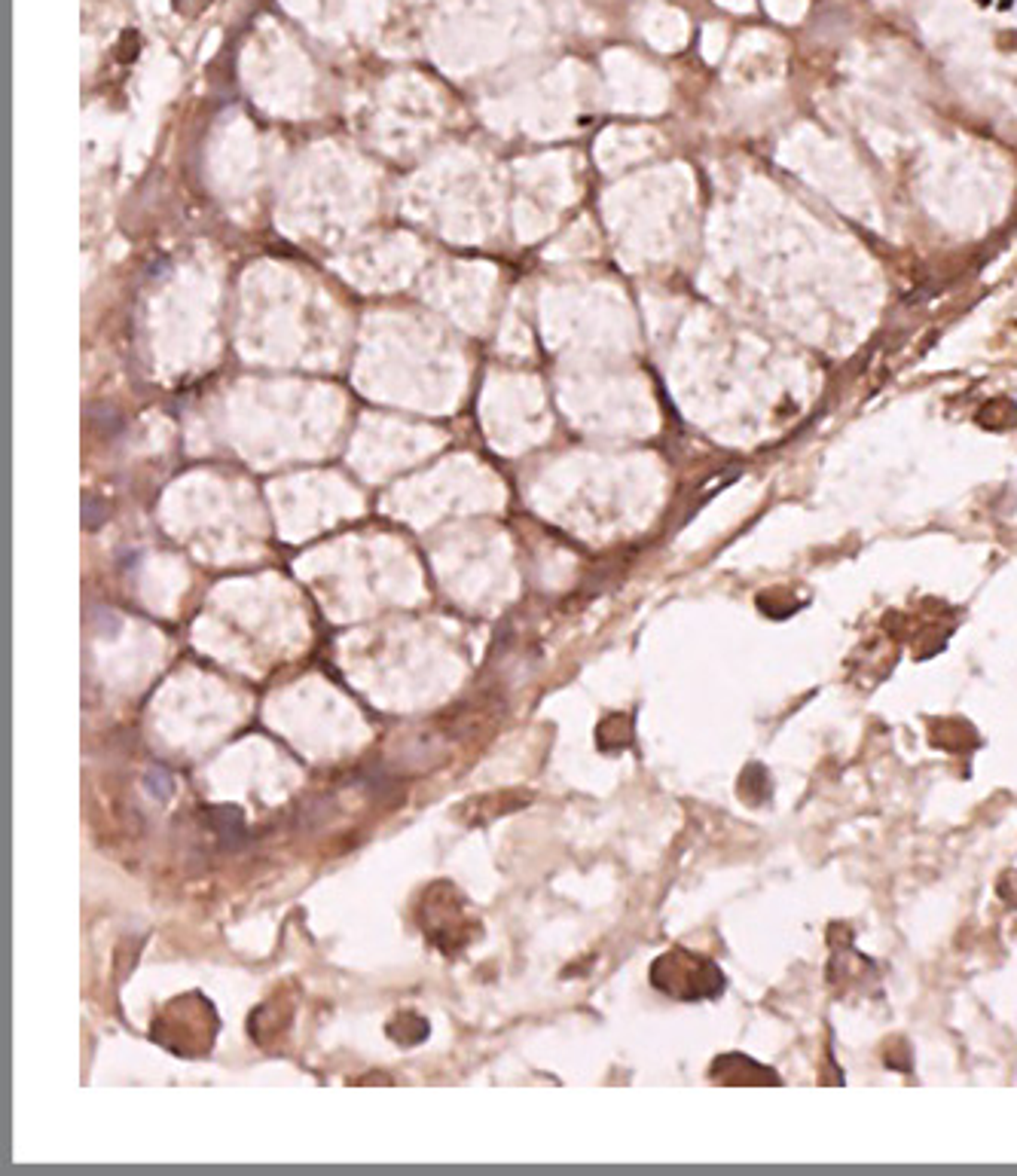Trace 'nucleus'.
<instances>
[{
  "label": "nucleus",
  "mask_w": 1017,
  "mask_h": 1176,
  "mask_svg": "<svg viewBox=\"0 0 1017 1176\" xmlns=\"http://www.w3.org/2000/svg\"><path fill=\"white\" fill-rule=\"evenodd\" d=\"M651 984L666 996L694 1002V1000H709V996L721 993L724 978L721 972H718V965L703 960V956L687 953V951H670L654 960Z\"/></svg>",
  "instance_id": "f257e3e1"
},
{
  "label": "nucleus",
  "mask_w": 1017,
  "mask_h": 1176,
  "mask_svg": "<svg viewBox=\"0 0 1017 1176\" xmlns=\"http://www.w3.org/2000/svg\"><path fill=\"white\" fill-rule=\"evenodd\" d=\"M388 1036H392L397 1045H404V1049H413V1045L428 1039V1021L413 1012H404L401 1018L388 1024Z\"/></svg>",
  "instance_id": "7ed1b4c3"
},
{
  "label": "nucleus",
  "mask_w": 1017,
  "mask_h": 1176,
  "mask_svg": "<svg viewBox=\"0 0 1017 1176\" xmlns=\"http://www.w3.org/2000/svg\"><path fill=\"white\" fill-rule=\"evenodd\" d=\"M147 792H151L153 797H159V801H168V797H172V792H175V780H172V773L165 770V767H153L151 773H147Z\"/></svg>",
  "instance_id": "39448f33"
},
{
  "label": "nucleus",
  "mask_w": 1017,
  "mask_h": 1176,
  "mask_svg": "<svg viewBox=\"0 0 1017 1176\" xmlns=\"http://www.w3.org/2000/svg\"><path fill=\"white\" fill-rule=\"evenodd\" d=\"M205 819H208V825H212L214 829V834H217V841H221V850H238V846H245L248 843V822H245V813H242V806H233V804H217V806H208L205 810Z\"/></svg>",
  "instance_id": "f03ea898"
},
{
  "label": "nucleus",
  "mask_w": 1017,
  "mask_h": 1176,
  "mask_svg": "<svg viewBox=\"0 0 1017 1176\" xmlns=\"http://www.w3.org/2000/svg\"><path fill=\"white\" fill-rule=\"evenodd\" d=\"M83 520H86L89 529H95V526L104 520V507L98 504L95 498H86V516H83Z\"/></svg>",
  "instance_id": "423d86ee"
},
{
  "label": "nucleus",
  "mask_w": 1017,
  "mask_h": 1176,
  "mask_svg": "<svg viewBox=\"0 0 1017 1176\" xmlns=\"http://www.w3.org/2000/svg\"><path fill=\"white\" fill-rule=\"evenodd\" d=\"M357 785L370 797H376V801H388V797H394L397 792V782L385 773V767H370L367 773L357 776Z\"/></svg>",
  "instance_id": "20e7f679"
}]
</instances>
